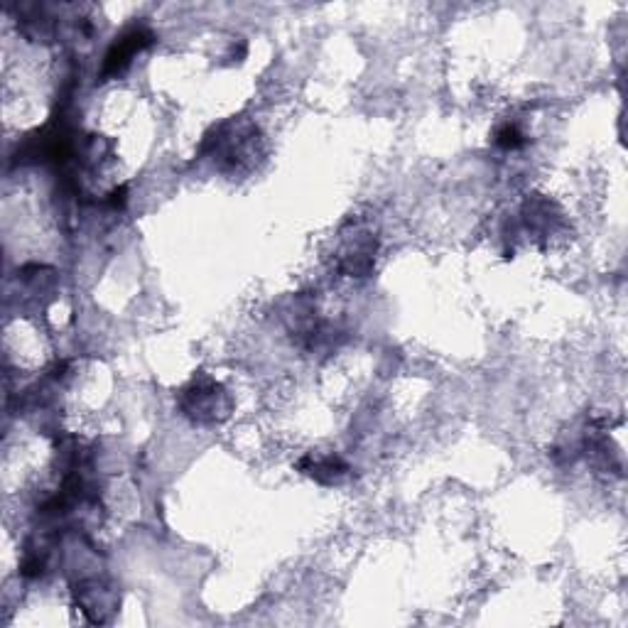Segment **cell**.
<instances>
[{
  "label": "cell",
  "instance_id": "6da1fadb",
  "mask_svg": "<svg viewBox=\"0 0 628 628\" xmlns=\"http://www.w3.org/2000/svg\"><path fill=\"white\" fill-rule=\"evenodd\" d=\"M180 405L184 415L194 422H221L231 410L229 393L211 378H199V381L189 383L182 391Z\"/></svg>",
  "mask_w": 628,
  "mask_h": 628
},
{
  "label": "cell",
  "instance_id": "7a4b0ae2",
  "mask_svg": "<svg viewBox=\"0 0 628 628\" xmlns=\"http://www.w3.org/2000/svg\"><path fill=\"white\" fill-rule=\"evenodd\" d=\"M376 256V238L371 231L356 226L354 234L344 238V251H341V268L349 275H366Z\"/></svg>",
  "mask_w": 628,
  "mask_h": 628
},
{
  "label": "cell",
  "instance_id": "3957f363",
  "mask_svg": "<svg viewBox=\"0 0 628 628\" xmlns=\"http://www.w3.org/2000/svg\"><path fill=\"white\" fill-rule=\"evenodd\" d=\"M153 42V32L145 30V27H133L118 42H113V47L106 54L104 62V74H121L123 69L131 64V59L138 54L143 47H148Z\"/></svg>",
  "mask_w": 628,
  "mask_h": 628
},
{
  "label": "cell",
  "instance_id": "5b68a950",
  "mask_svg": "<svg viewBox=\"0 0 628 628\" xmlns=\"http://www.w3.org/2000/svg\"><path fill=\"white\" fill-rule=\"evenodd\" d=\"M496 143L506 150H518V148H523L525 135L521 133V128L513 126V123H508V126H503L501 131L496 133Z\"/></svg>",
  "mask_w": 628,
  "mask_h": 628
},
{
  "label": "cell",
  "instance_id": "277c9868",
  "mask_svg": "<svg viewBox=\"0 0 628 628\" xmlns=\"http://www.w3.org/2000/svg\"><path fill=\"white\" fill-rule=\"evenodd\" d=\"M300 469L305 471V474H310L314 481H319V484H339V481L346 479V474H349V464L341 462L339 457H307L302 459Z\"/></svg>",
  "mask_w": 628,
  "mask_h": 628
}]
</instances>
